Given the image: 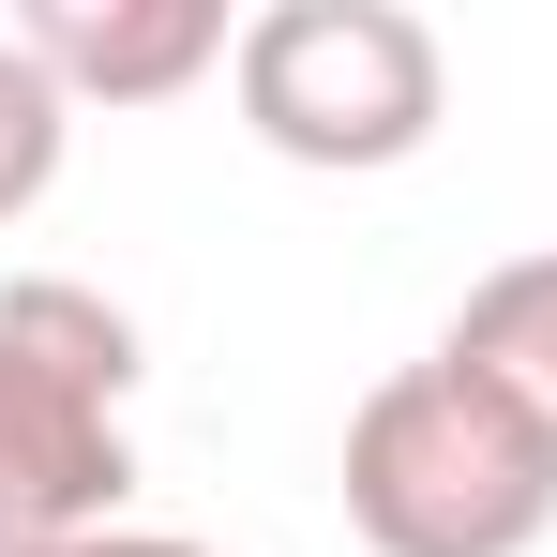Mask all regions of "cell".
I'll list each match as a JSON object with an SVG mask.
<instances>
[{"mask_svg": "<svg viewBox=\"0 0 557 557\" xmlns=\"http://www.w3.org/2000/svg\"><path fill=\"white\" fill-rule=\"evenodd\" d=\"M136 317L76 272L0 286V557L106 543L136 497Z\"/></svg>", "mask_w": 557, "mask_h": 557, "instance_id": "cell-1", "label": "cell"}, {"mask_svg": "<svg viewBox=\"0 0 557 557\" xmlns=\"http://www.w3.org/2000/svg\"><path fill=\"white\" fill-rule=\"evenodd\" d=\"M347 528L376 557H543L557 543V453L467 362L422 347L347 407Z\"/></svg>", "mask_w": 557, "mask_h": 557, "instance_id": "cell-2", "label": "cell"}, {"mask_svg": "<svg viewBox=\"0 0 557 557\" xmlns=\"http://www.w3.org/2000/svg\"><path fill=\"white\" fill-rule=\"evenodd\" d=\"M226 91H242V136H257V151L317 166V182H376V166L437 151L453 46H437L407 0H272V15H242Z\"/></svg>", "mask_w": 557, "mask_h": 557, "instance_id": "cell-3", "label": "cell"}, {"mask_svg": "<svg viewBox=\"0 0 557 557\" xmlns=\"http://www.w3.org/2000/svg\"><path fill=\"white\" fill-rule=\"evenodd\" d=\"M15 46L61 76V106H182L196 76L242 61L226 0H30Z\"/></svg>", "mask_w": 557, "mask_h": 557, "instance_id": "cell-4", "label": "cell"}, {"mask_svg": "<svg viewBox=\"0 0 557 557\" xmlns=\"http://www.w3.org/2000/svg\"><path fill=\"white\" fill-rule=\"evenodd\" d=\"M437 362H467V376L557 453V242H543V257H497V272L467 286L453 332H437Z\"/></svg>", "mask_w": 557, "mask_h": 557, "instance_id": "cell-5", "label": "cell"}, {"mask_svg": "<svg viewBox=\"0 0 557 557\" xmlns=\"http://www.w3.org/2000/svg\"><path fill=\"white\" fill-rule=\"evenodd\" d=\"M61 151H76V106H61V76H46L15 30H0V226H15V211H46Z\"/></svg>", "mask_w": 557, "mask_h": 557, "instance_id": "cell-6", "label": "cell"}, {"mask_svg": "<svg viewBox=\"0 0 557 557\" xmlns=\"http://www.w3.org/2000/svg\"><path fill=\"white\" fill-rule=\"evenodd\" d=\"M61 557H226V543H182V528H106V543H61Z\"/></svg>", "mask_w": 557, "mask_h": 557, "instance_id": "cell-7", "label": "cell"}]
</instances>
